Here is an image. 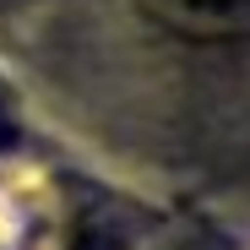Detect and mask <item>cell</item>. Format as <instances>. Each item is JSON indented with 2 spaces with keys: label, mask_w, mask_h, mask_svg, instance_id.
<instances>
[{
  "label": "cell",
  "mask_w": 250,
  "mask_h": 250,
  "mask_svg": "<svg viewBox=\"0 0 250 250\" xmlns=\"http://www.w3.org/2000/svg\"><path fill=\"white\" fill-rule=\"evenodd\" d=\"M17 142V120H11V109L0 104V147H11Z\"/></svg>",
  "instance_id": "cell-2"
},
{
  "label": "cell",
  "mask_w": 250,
  "mask_h": 250,
  "mask_svg": "<svg viewBox=\"0 0 250 250\" xmlns=\"http://www.w3.org/2000/svg\"><path fill=\"white\" fill-rule=\"evenodd\" d=\"M158 6L185 27H234L239 17H250V0H158Z\"/></svg>",
  "instance_id": "cell-1"
},
{
  "label": "cell",
  "mask_w": 250,
  "mask_h": 250,
  "mask_svg": "<svg viewBox=\"0 0 250 250\" xmlns=\"http://www.w3.org/2000/svg\"><path fill=\"white\" fill-rule=\"evenodd\" d=\"M180 250H218L212 239H190V245H180Z\"/></svg>",
  "instance_id": "cell-3"
}]
</instances>
